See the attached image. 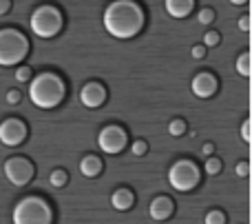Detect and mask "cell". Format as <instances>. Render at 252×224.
I'll use <instances>...</instances> for the list:
<instances>
[{
    "label": "cell",
    "instance_id": "6da1fadb",
    "mask_svg": "<svg viewBox=\"0 0 252 224\" xmlns=\"http://www.w3.org/2000/svg\"><path fill=\"white\" fill-rule=\"evenodd\" d=\"M144 11L135 0H115L104 11V29L118 40H130L142 31Z\"/></svg>",
    "mask_w": 252,
    "mask_h": 224
},
{
    "label": "cell",
    "instance_id": "7a4b0ae2",
    "mask_svg": "<svg viewBox=\"0 0 252 224\" xmlns=\"http://www.w3.org/2000/svg\"><path fill=\"white\" fill-rule=\"evenodd\" d=\"M66 96L64 80L58 74H38L29 80V98L38 109H56Z\"/></svg>",
    "mask_w": 252,
    "mask_h": 224
},
{
    "label": "cell",
    "instance_id": "3957f363",
    "mask_svg": "<svg viewBox=\"0 0 252 224\" xmlns=\"http://www.w3.org/2000/svg\"><path fill=\"white\" fill-rule=\"evenodd\" d=\"M29 53V40L20 29H0V67H16Z\"/></svg>",
    "mask_w": 252,
    "mask_h": 224
},
{
    "label": "cell",
    "instance_id": "277c9868",
    "mask_svg": "<svg viewBox=\"0 0 252 224\" xmlns=\"http://www.w3.org/2000/svg\"><path fill=\"white\" fill-rule=\"evenodd\" d=\"M13 224H51L53 211L42 198L38 195H27L13 207L11 213Z\"/></svg>",
    "mask_w": 252,
    "mask_h": 224
},
{
    "label": "cell",
    "instance_id": "5b68a950",
    "mask_svg": "<svg viewBox=\"0 0 252 224\" xmlns=\"http://www.w3.org/2000/svg\"><path fill=\"white\" fill-rule=\"evenodd\" d=\"M62 25H64V18H62V11L56 7V4H40V7L33 9L29 18V27L38 38H56L62 31Z\"/></svg>",
    "mask_w": 252,
    "mask_h": 224
},
{
    "label": "cell",
    "instance_id": "8992f818",
    "mask_svg": "<svg viewBox=\"0 0 252 224\" xmlns=\"http://www.w3.org/2000/svg\"><path fill=\"white\" fill-rule=\"evenodd\" d=\"M168 182L175 191H182V193L192 191L199 185V169H197V164L190 162V160H179V162H175L173 167H170Z\"/></svg>",
    "mask_w": 252,
    "mask_h": 224
},
{
    "label": "cell",
    "instance_id": "52a82bcc",
    "mask_svg": "<svg viewBox=\"0 0 252 224\" xmlns=\"http://www.w3.org/2000/svg\"><path fill=\"white\" fill-rule=\"evenodd\" d=\"M35 169L31 164V160L22 158V155H16V158H9L4 162V178L11 182L13 187H25L33 180Z\"/></svg>",
    "mask_w": 252,
    "mask_h": 224
},
{
    "label": "cell",
    "instance_id": "ba28073f",
    "mask_svg": "<svg viewBox=\"0 0 252 224\" xmlns=\"http://www.w3.org/2000/svg\"><path fill=\"white\" fill-rule=\"evenodd\" d=\"M126 140H128V138H126V131L122 127L109 124V127H104L100 131V136H97V147H100L104 153L115 155L126 147Z\"/></svg>",
    "mask_w": 252,
    "mask_h": 224
},
{
    "label": "cell",
    "instance_id": "9c48e42d",
    "mask_svg": "<svg viewBox=\"0 0 252 224\" xmlns=\"http://www.w3.org/2000/svg\"><path fill=\"white\" fill-rule=\"evenodd\" d=\"M27 140V124L20 118H7L0 122V142L4 147H20Z\"/></svg>",
    "mask_w": 252,
    "mask_h": 224
},
{
    "label": "cell",
    "instance_id": "30bf717a",
    "mask_svg": "<svg viewBox=\"0 0 252 224\" xmlns=\"http://www.w3.org/2000/svg\"><path fill=\"white\" fill-rule=\"evenodd\" d=\"M106 100V89L104 84L100 82H87L82 89H80V102H82L84 107H89V109H97V107H102Z\"/></svg>",
    "mask_w": 252,
    "mask_h": 224
},
{
    "label": "cell",
    "instance_id": "8fae6325",
    "mask_svg": "<svg viewBox=\"0 0 252 224\" xmlns=\"http://www.w3.org/2000/svg\"><path fill=\"white\" fill-rule=\"evenodd\" d=\"M215 91H217V80L213 74L204 71V74H197L192 78V93L197 98H210Z\"/></svg>",
    "mask_w": 252,
    "mask_h": 224
},
{
    "label": "cell",
    "instance_id": "7c38bea8",
    "mask_svg": "<svg viewBox=\"0 0 252 224\" xmlns=\"http://www.w3.org/2000/svg\"><path fill=\"white\" fill-rule=\"evenodd\" d=\"M175 207H173V200L166 198V195H159V198H155L151 202V207H148V213H151L153 220H168L170 216H173Z\"/></svg>",
    "mask_w": 252,
    "mask_h": 224
},
{
    "label": "cell",
    "instance_id": "4fadbf2b",
    "mask_svg": "<svg viewBox=\"0 0 252 224\" xmlns=\"http://www.w3.org/2000/svg\"><path fill=\"white\" fill-rule=\"evenodd\" d=\"M195 0H166V11L173 18H186L192 11Z\"/></svg>",
    "mask_w": 252,
    "mask_h": 224
},
{
    "label": "cell",
    "instance_id": "5bb4252c",
    "mask_svg": "<svg viewBox=\"0 0 252 224\" xmlns=\"http://www.w3.org/2000/svg\"><path fill=\"white\" fill-rule=\"evenodd\" d=\"M133 202H135V195H133V191H128V189H118L111 195V204H113V209H118V211H128V209L133 207Z\"/></svg>",
    "mask_w": 252,
    "mask_h": 224
},
{
    "label": "cell",
    "instance_id": "9a60e30c",
    "mask_svg": "<svg viewBox=\"0 0 252 224\" xmlns=\"http://www.w3.org/2000/svg\"><path fill=\"white\" fill-rule=\"evenodd\" d=\"M102 171V160L97 155H84L80 162V173L84 178H97Z\"/></svg>",
    "mask_w": 252,
    "mask_h": 224
},
{
    "label": "cell",
    "instance_id": "2e32d148",
    "mask_svg": "<svg viewBox=\"0 0 252 224\" xmlns=\"http://www.w3.org/2000/svg\"><path fill=\"white\" fill-rule=\"evenodd\" d=\"M66 182H69V173L64 169H56V171L49 173V185L56 187V189H62Z\"/></svg>",
    "mask_w": 252,
    "mask_h": 224
},
{
    "label": "cell",
    "instance_id": "e0dca14e",
    "mask_svg": "<svg viewBox=\"0 0 252 224\" xmlns=\"http://www.w3.org/2000/svg\"><path fill=\"white\" fill-rule=\"evenodd\" d=\"M237 71L241 75H250V53H244V56L237 58Z\"/></svg>",
    "mask_w": 252,
    "mask_h": 224
},
{
    "label": "cell",
    "instance_id": "ac0fdd59",
    "mask_svg": "<svg viewBox=\"0 0 252 224\" xmlns=\"http://www.w3.org/2000/svg\"><path fill=\"white\" fill-rule=\"evenodd\" d=\"M184 131H186V122H184V120H173V122H170L168 124V133H170V136H175V138H177V136H184Z\"/></svg>",
    "mask_w": 252,
    "mask_h": 224
},
{
    "label": "cell",
    "instance_id": "d6986e66",
    "mask_svg": "<svg viewBox=\"0 0 252 224\" xmlns=\"http://www.w3.org/2000/svg\"><path fill=\"white\" fill-rule=\"evenodd\" d=\"M219 171H221V160L219 158H208L206 160V173H208V176H217Z\"/></svg>",
    "mask_w": 252,
    "mask_h": 224
},
{
    "label": "cell",
    "instance_id": "ffe728a7",
    "mask_svg": "<svg viewBox=\"0 0 252 224\" xmlns=\"http://www.w3.org/2000/svg\"><path fill=\"white\" fill-rule=\"evenodd\" d=\"M197 20H199L201 25H210V22L215 20V11L213 9H201L199 16H197Z\"/></svg>",
    "mask_w": 252,
    "mask_h": 224
},
{
    "label": "cell",
    "instance_id": "44dd1931",
    "mask_svg": "<svg viewBox=\"0 0 252 224\" xmlns=\"http://www.w3.org/2000/svg\"><path fill=\"white\" fill-rule=\"evenodd\" d=\"M219 40H221V36H219L217 31H208V34L204 36V44H206V47H217Z\"/></svg>",
    "mask_w": 252,
    "mask_h": 224
},
{
    "label": "cell",
    "instance_id": "7402d4cb",
    "mask_svg": "<svg viewBox=\"0 0 252 224\" xmlns=\"http://www.w3.org/2000/svg\"><path fill=\"white\" fill-rule=\"evenodd\" d=\"M16 78H18V82H29V80H31V69H29V67H18V69H16Z\"/></svg>",
    "mask_w": 252,
    "mask_h": 224
},
{
    "label": "cell",
    "instance_id": "603a6c76",
    "mask_svg": "<svg viewBox=\"0 0 252 224\" xmlns=\"http://www.w3.org/2000/svg\"><path fill=\"white\" fill-rule=\"evenodd\" d=\"M223 220H226V216H223V213L221 211H210L208 213V216H206V222H208V224H221Z\"/></svg>",
    "mask_w": 252,
    "mask_h": 224
},
{
    "label": "cell",
    "instance_id": "cb8c5ba5",
    "mask_svg": "<svg viewBox=\"0 0 252 224\" xmlns=\"http://www.w3.org/2000/svg\"><path fill=\"white\" fill-rule=\"evenodd\" d=\"M130 151H133L135 155H144L148 151V145L144 140H137V142H133V147H130Z\"/></svg>",
    "mask_w": 252,
    "mask_h": 224
},
{
    "label": "cell",
    "instance_id": "d4e9b609",
    "mask_svg": "<svg viewBox=\"0 0 252 224\" xmlns=\"http://www.w3.org/2000/svg\"><path fill=\"white\" fill-rule=\"evenodd\" d=\"M4 100H7V105H18V102H20V91H18V89H9Z\"/></svg>",
    "mask_w": 252,
    "mask_h": 224
},
{
    "label": "cell",
    "instance_id": "484cf974",
    "mask_svg": "<svg viewBox=\"0 0 252 224\" xmlns=\"http://www.w3.org/2000/svg\"><path fill=\"white\" fill-rule=\"evenodd\" d=\"M192 58H197V60H201V58L206 56V44H195V47L190 49Z\"/></svg>",
    "mask_w": 252,
    "mask_h": 224
},
{
    "label": "cell",
    "instance_id": "4316f807",
    "mask_svg": "<svg viewBox=\"0 0 252 224\" xmlns=\"http://www.w3.org/2000/svg\"><path fill=\"white\" fill-rule=\"evenodd\" d=\"M235 171H237V176L246 178V176H248V171H250V169H248V162H239V164H237Z\"/></svg>",
    "mask_w": 252,
    "mask_h": 224
},
{
    "label": "cell",
    "instance_id": "83f0119b",
    "mask_svg": "<svg viewBox=\"0 0 252 224\" xmlns=\"http://www.w3.org/2000/svg\"><path fill=\"white\" fill-rule=\"evenodd\" d=\"M241 138H244L246 142L252 140V136H250V120H246V122H244V129H241Z\"/></svg>",
    "mask_w": 252,
    "mask_h": 224
},
{
    "label": "cell",
    "instance_id": "f1b7e54d",
    "mask_svg": "<svg viewBox=\"0 0 252 224\" xmlns=\"http://www.w3.org/2000/svg\"><path fill=\"white\" fill-rule=\"evenodd\" d=\"M11 11V0H0V16H7Z\"/></svg>",
    "mask_w": 252,
    "mask_h": 224
},
{
    "label": "cell",
    "instance_id": "f546056e",
    "mask_svg": "<svg viewBox=\"0 0 252 224\" xmlns=\"http://www.w3.org/2000/svg\"><path fill=\"white\" fill-rule=\"evenodd\" d=\"M239 29H241V31H250V18H248V16H244V18L239 20Z\"/></svg>",
    "mask_w": 252,
    "mask_h": 224
},
{
    "label": "cell",
    "instance_id": "4dcf8cb0",
    "mask_svg": "<svg viewBox=\"0 0 252 224\" xmlns=\"http://www.w3.org/2000/svg\"><path fill=\"white\" fill-rule=\"evenodd\" d=\"M213 151H215L213 145H204V155H213Z\"/></svg>",
    "mask_w": 252,
    "mask_h": 224
},
{
    "label": "cell",
    "instance_id": "1f68e13d",
    "mask_svg": "<svg viewBox=\"0 0 252 224\" xmlns=\"http://www.w3.org/2000/svg\"><path fill=\"white\" fill-rule=\"evenodd\" d=\"M230 2H232V4H246L248 0H230Z\"/></svg>",
    "mask_w": 252,
    "mask_h": 224
}]
</instances>
